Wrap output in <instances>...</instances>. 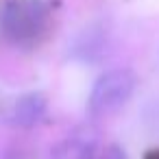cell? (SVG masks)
<instances>
[{
	"mask_svg": "<svg viewBox=\"0 0 159 159\" xmlns=\"http://www.w3.org/2000/svg\"><path fill=\"white\" fill-rule=\"evenodd\" d=\"M2 24L9 37L16 42H31L46 24V13L35 0H13L2 13Z\"/></svg>",
	"mask_w": 159,
	"mask_h": 159,
	"instance_id": "7a4b0ae2",
	"label": "cell"
},
{
	"mask_svg": "<svg viewBox=\"0 0 159 159\" xmlns=\"http://www.w3.org/2000/svg\"><path fill=\"white\" fill-rule=\"evenodd\" d=\"M44 116H46V98L42 94L29 92V94H24V96H20L16 100V107H13V124L29 129V126L37 124Z\"/></svg>",
	"mask_w": 159,
	"mask_h": 159,
	"instance_id": "3957f363",
	"label": "cell"
},
{
	"mask_svg": "<svg viewBox=\"0 0 159 159\" xmlns=\"http://www.w3.org/2000/svg\"><path fill=\"white\" fill-rule=\"evenodd\" d=\"M87 159H129L124 148L118 146V144H111V146H102V148H96Z\"/></svg>",
	"mask_w": 159,
	"mask_h": 159,
	"instance_id": "5b68a950",
	"label": "cell"
},
{
	"mask_svg": "<svg viewBox=\"0 0 159 159\" xmlns=\"http://www.w3.org/2000/svg\"><path fill=\"white\" fill-rule=\"evenodd\" d=\"M133 89H135V74L131 70L126 68L109 70L96 79L89 92L87 107L92 116H98V118L111 116L129 102V98L133 96Z\"/></svg>",
	"mask_w": 159,
	"mask_h": 159,
	"instance_id": "6da1fadb",
	"label": "cell"
},
{
	"mask_svg": "<svg viewBox=\"0 0 159 159\" xmlns=\"http://www.w3.org/2000/svg\"><path fill=\"white\" fill-rule=\"evenodd\" d=\"M94 150H96V144L92 139L68 137L50 148L48 159H87Z\"/></svg>",
	"mask_w": 159,
	"mask_h": 159,
	"instance_id": "277c9868",
	"label": "cell"
}]
</instances>
